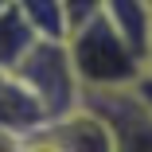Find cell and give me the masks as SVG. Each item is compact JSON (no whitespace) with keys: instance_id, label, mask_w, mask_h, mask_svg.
Here are the masks:
<instances>
[{"instance_id":"6da1fadb","label":"cell","mask_w":152,"mask_h":152,"mask_svg":"<svg viewBox=\"0 0 152 152\" xmlns=\"http://www.w3.org/2000/svg\"><path fill=\"white\" fill-rule=\"evenodd\" d=\"M66 55H70L74 78L82 86V98L86 94H121V90H133L140 82V74L148 70V63L102 16L86 20L82 27H74L66 35Z\"/></svg>"},{"instance_id":"7a4b0ae2","label":"cell","mask_w":152,"mask_h":152,"mask_svg":"<svg viewBox=\"0 0 152 152\" xmlns=\"http://www.w3.org/2000/svg\"><path fill=\"white\" fill-rule=\"evenodd\" d=\"M20 78V86L39 102V109L47 113V125L58 117H66L82 105V86L74 78V66H70V55H66V43H51V39H39L31 51L23 55V63L12 70Z\"/></svg>"},{"instance_id":"3957f363","label":"cell","mask_w":152,"mask_h":152,"mask_svg":"<svg viewBox=\"0 0 152 152\" xmlns=\"http://www.w3.org/2000/svg\"><path fill=\"white\" fill-rule=\"evenodd\" d=\"M82 102L109 125L113 152H152V113L137 102L133 90H121V94H86Z\"/></svg>"},{"instance_id":"277c9868","label":"cell","mask_w":152,"mask_h":152,"mask_svg":"<svg viewBox=\"0 0 152 152\" xmlns=\"http://www.w3.org/2000/svg\"><path fill=\"white\" fill-rule=\"evenodd\" d=\"M43 137H47V144H51L55 152H113V133H109V125H105L86 102H82L74 113L51 121V125L43 129Z\"/></svg>"},{"instance_id":"5b68a950","label":"cell","mask_w":152,"mask_h":152,"mask_svg":"<svg viewBox=\"0 0 152 152\" xmlns=\"http://www.w3.org/2000/svg\"><path fill=\"white\" fill-rule=\"evenodd\" d=\"M43 129H47V113L39 109V102L20 86L16 74L0 70V133L27 140V137H39Z\"/></svg>"},{"instance_id":"8992f818","label":"cell","mask_w":152,"mask_h":152,"mask_svg":"<svg viewBox=\"0 0 152 152\" xmlns=\"http://www.w3.org/2000/svg\"><path fill=\"white\" fill-rule=\"evenodd\" d=\"M102 20L148 63V51H152V4L148 0H105Z\"/></svg>"},{"instance_id":"52a82bcc","label":"cell","mask_w":152,"mask_h":152,"mask_svg":"<svg viewBox=\"0 0 152 152\" xmlns=\"http://www.w3.org/2000/svg\"><path fill=\"white\" fill-rule=\"evenodd\" d=\"M16 12L27 20V27L35 31V39L66 43V35H70V20H66L63 0H16Z\"/></svg>"},{"instance_id":"ba28073f","label":"cell","mask_w":152,"mask_h":152,"mask_svg":"<svg viewBox=\"0 0 152 152\" xmlns=\"http://www.w3.org/2000/svg\"><path fill=\"white\" fill-rule=\"evenodd\" d=\"M35 43H39L35 31H31V27H27V20L16 12V4L0 12V70L12 74V70L23 63V55L31 51Z\"/></svg>"},{"instance_id":"9c48e42d","label":"cell","mask_w":152,"mask_h":152,"mask_svg":"<svg viewBox=\"0 0 152 152\" xmlns=\"http://www.w3.org/2000/svg\"><path fill=\"white\" fill-rule=\"evenodd\" d=\"M102 4H105V0H63L66 20H70V31H74V27H82L86 20L102 16Z\"/></svg>"},{"instance_id":"30bf717a","label":"cell","mask_w":152,"mask_h":152,"mask_svg":"<svg viewBox=\"0 0 152 152\" xmlns=\"http://www.w3.org/2000/svg\"><path fill=\"white\" fill-rule=\"evenodd\" d=\"M133 94H137V102L152 113V70H144V74H140V82L133 86Z\"/></svg>"},{"instance_id":"8fae6325","label":"cell","mask_w":152,"mask_h":152,"mask_svg":"<svg viewBox=\"0 0 152 152\" xmlns=\"http://www.w3.org/2000/svg\"><path fill=\"white\" fill-rule=\"evenodd\" d=\"M20 152H55V148H51V144H47V137H43V133H39V137H27V140H23V148H20Z\"/></svg>"},{"instance_id":"7c38bea8","label":"cell","mask_w":152,"mask_h":152,"mask_svg":"<svg viewBox=\"0 0 152 152\" xmlns=\"http://www.w3.org/2000/svg\"><path fill=\"white\" fill-rule=\"evenodd\" d=\"M23 148V140L20 137H8V133H0V152H20Z\"/></svg>"},{"instance_id":"4fadbf2b","label":"cell","mask_w":152,"mask_h":152,"mask_svg":"<svg viewBox=\"0 0 152 152\" xmlns=\"http://www.w3.org/2000/svg\"><path fill=\"white\" fill-rule=\"evenodd\" d=\"M12 4H16V0H0V12H4V8H12Z\"/></svg>"},{"instance_id":"5bb4252c","label":"cell","mask_w":152,"mask_h":152,"mask_svg":"<svg viewBox=\"0 0 152 152\" xmlns=\"http://www.w3.org/2000/svg\"><path fill=\"white\" fill-rule=\"evenodd\" d=\"M148 70H152V51H148Z\"/></svg>"},{"instance_id":"9a60e30c","label":"cell","mask_w":152,"mask_h":152,"mask_svg":"<svg viewBox=\"0 0 152 152\" xmlns=\"http://www.w3.org/2000/svg\"><path fill=\"white\" fill-rule=\"evenodd\" d=\"M148 4H152V0H148Z\"/></svg>"}]
</instances>
